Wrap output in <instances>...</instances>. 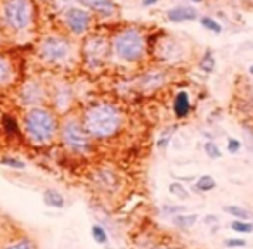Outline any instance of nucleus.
Listing matches in <instances>:
<instances>
[{
    "instance_id": "1",
    "label": "nucleus",
    "mask_w": 253,
    "mask_h": 249,
    "mask_svg": "<svg viewBox=\"0 0 253 249\" xmlns=\"http://www.w3.org/2000/svg\"><path fill=\"white\" fill-rule=\"evenodd\" d=\"M84 124L96 139H109L122 126V114L113 104H97L87 111Z\"/></svg>"
},
{
    "instance_id": "2",
    "label": "nucleus",
    "mask_w": 253,
    "mask_h": 249,
    "mask_svg": "<svg viewBox=\"0 0 253 249\" xmlns=\"http://www.w3.org/2000/svg\"><path fill=\"white\" fill-rule=\"evenodd\" d=\"M24 128L30 139L37 144H49L56 133V120L47 109H31L24 116Z\"/></svg>"
},
{
    "instance_id": "3",
    "label": "nucleus",
    "mask_w": 253,
    "mask_h": 249,
    "mask_svg": "<svg viewBox=\"0 0 253 249\" xmlns=\"http://www.w3.org/2000/svg\"><path fill=\"white\" fill-rule=\"evenodd\" d=\"M113 49L120 59L139 61L144 54V37L134 28L122 30L113 38Z\"/></svg>"
},
{
    "instance_id": "4",
    "label": "nucleus",
    "mask_w": 253,
    "mask_h": 249,
    "mask_svg": "<svg viewBox=\"0 0 253 249\" xmlns=\"http://www.w3.org/2000/svg\"><path fill=\"white\" fill-rule=\"evenodd\" d=\"M31 2L30 0H5L4 18L5 23L16 31L26 30L31 24Z\"/></svg>"
},
{
    "instance_id": "5",
    "label": "nucleus",
    "mask_w": 253,
    "mask_h": 249,
    "mask_svg": "<svg viewBox=\"0 0 253 249\" xmlns=\"http://www.w3.org/2000/svg\"><path fill=\"white\" fill-rule=\"evenodd\" d=\"M63 140L71 151L78 152V154H88L92 149V142L90 137L87 135L82 124L77 123L75 120H69L63 126Z\"/></svg>"
},
{
    "instance_id": "6",
    "label": "nucleus",
    "mask_w": 253,
    "mask_h": 249,
    "mask_svg": "<svg viewBox=\"0 0 253 249\" xmlns=\"http://www.w3.org/2000/svg\"><path fill=\"white\" fill-rule=\"evenodd\" d=\"M71 54V43L63 37H45L40 43V56L47 61L58 62Z\"/></svg>"
},
{
    "instance_id": "7",
    "label": "nucleus",
    "mask_w": 253,
    "mask_h": 249,
    "mask_svg": "<svg viewBox=\"0 0 253 249\" xmlns=\"http://www.w3.org/2000/svg\"><path fill=\"white\" fill-rule=\"evenodd\" d=\"M66 24H68V28L75 35H82L90 26V16L84 9L71 7L66 11Z\"/></svg>"
},
{
    "instance_id": "8",
    "label": "nucleus",
    "mask_w": 253,
    "mask_h": 249,
    "mask_svg": "<svg viewBox=\"0 0 253 249\" xmlns=\"http://www.w3.org/2000/svg\"><path fill=\"white\" fill-rule=\"evenodd\" d=\"M106 54V40L103 37L90 38L85 45V56L90 62H99Z\"/></svg>"
},
{
    "instance_id": "9",
    "label": "nucleus",
    "mask_w": 253,
    "mask_h": 249,
    "mask_svg": "<svg viewBox=\"0 0 253 249\" xmlns=\"http://www.w3.org/2000/svg\"><path fill=\"white\" fill-rule=\"evenodd\" d=\"M167 18L172 23H184V21H194L198 18V11L191 5H177L167 12Z\"/></svg>"
},
{
    "instance_id": "10",
    "label": "nucleus",
    "mask_w": 253,
    "mask_h": 249,
    "mask_svg": "<svg viewBox=\"0 0 253 249\" xmlns=\"http://www.w3.org/2000/svg\"><path fill=\"white\" fill-rule=\"evenodd\" d=\"M82 5L92 9V11L99 12L103 16H111L115 12V4L113 0H78Z\"/></svg>"
},
{
    "instance_id": "11",
    "label": "nucleus",
    "mask_w": 253,
    "mask_h": 249,
    "mask_svg": "<svg viewBox=\"0 0 253 249\" xmlns=\"http://www.w3.org/2000/svg\"><path fill=\"white\" fill-rule=\"evenodd\" d=\"M191 111V102H189V95L188 92H179L175 95V101H173V113L177 118H186Z\"/></svg>"
},
{
    "instance_id": "12",
    "label": "nucleus",
    "mask_w": 253,
    "mask_h": 249,
    "mask_svg": "<svg viewBox=\"0 0 253 249\" xmlns=\"http://www.w3.org/2000/svg\"><path fill=\"white\" fill-rule=\"evenodd\" d=\"M43 203L50 208H63L64 206V196L56 189H47L43 192Z\"/></svg>"
},
{
    "instance_id": "13",
    "label": "nucleus",
    "mask_w": 253,
    "mask_h": 249,
    "mask_svg": "<svg viewBox=\"0 0 253 249\" xmlns=\"http://www.w3.org/2000/svg\"><path fill=\"white\" fill-rule=\"evenodd\" d=\"M215 187H217L215 178L210 177V175H203V177H200L196 180L194 190H198V192H210V190H213Z\"/></svg>"
},
{
    "instance_id": "14",
    "label": "nucleus",
    "mask_w": 253,
    "mask_h": 249,
    "mask_svg": "<svg viewBox=\"0 0 253 249\" xmlns=\"http://www.w3.org/2000/svg\"><path fill=\"white\" fill-rule=\"evenodd\" d=\"M12 78V68L4 56H0V85H5Z\"/></svg>"
},
{
    "instance_id": "15",
    "label": "nucleus",
    "mask_w": 253,
    "mask_h": 249,
    "mask_svg": "<svg viewBox=\"0 0 253 249\" xmlns=\"http://www.w3.org/2000/svg\"><path fill=\"white\" fill-rule=\"evenodd\" d=\"M198 222V215H177L175 218H173V223H175L177 227H180V228H191L194 223Z\"/></svg>"
},
{
    "instance_id": "16",
    "label": "nucleus",
    "mask_w": 253,
    "mask_h": 249,
    "mask_svg": "<svg viewBox=\"0 0 253 249\" xmlns=\"http://www.w3.org/2000/svg\"><path fill=\"white\" fill-rule=\"evenodd\" d=\"M224 209H226V213H229V215L236 216V220H253V215L250 211H246L245 208H239V206H224Z\"/></svg>"
},
{
    "instance_id": "17",
    "label": "nucleus",
    "mask_w": 253,
    "mask_h": 249,
    "mask_svg": "<svg viewBox=\"0 0 253 249\" xmlns=\"http://www.w3.org/2000/svg\"><path fill=\"white\" fill-rule=\"evenodd\" d=\"M231 230L238 232V234H252L253 225L246 222V220H234V222L231 223Z\"/></svg>"
},
{
    "instance_id": "18",
    "label": "nucleus",
    "mask_w": 253,
    "mask_h": 249,
    "mask_svg": "<svg viewBox=\"0 0 253 249\" xmlns=\"http://www.w3.org/2000/svg\"><path fill=\"white\" fill-rule=\"evenodd\" d=\"M92 237H94V241L97 242V244H106L107 242V232L104 230V227L103 225H99V223H96V225H92Z\"/></svg>"
},
{
    "instance_id": "19",
    "label": "nucleus",
    "mask_w": 253,
    "mask_h": 249,
    "mask_svg": "<svg viewBox=\"0 0 253 249\" xmlns=\"http://www.w3.org/2000/svg\"><path fill=\"white\" fill-rule=\"evenodd\" d=\"M200 68H201V71H205V73H211L215 69V57L210 50L205 52L203 59H201V62H200Z\"/></svg>"
},
{
    "instance_id": "20",
    "label": "nucleus",
    "mask_w": 253,
    "mask_h": 249,
    "mask_svg": "<svg viewBox=\"0 0 253 249\" xmlns=\"http://www.w3.org/2000/svg\"><path fill=\"white\" fill-rule=\"evenodd\" d=\"M169 190H170V194H172V196L179 197V199H188V197H189V192L186 190V187L180 184V182H172V184H170V187H169Z\"/></svg>"
},
{
    "instance_id": "21",
    "label": "nucleus",
    "mask_w": 253,
    "mask_h": 249,
    "mask_svg": "<svg viewBox=\"0 0 253 249\" xmlns=\"http://www.w3.org/2000/svg\"><path fill=\"white\" fill-rule=\"evenodd\" d=\"M201 24H203V28H207V30L213 31V33H220L222 31V26H220L215 19L208 18V16H205V18H201Z\"/></svg>"
},
{
    "instance_id": "22",
    "label": "nucleus",
    "mask_w": 253,
    "mask_h": 249,
    "mask_svg": "<svg viewBox=\"0 0 253 249\" xmlns=\"http://www.w3.org/2000/svg\"><path fill=\"white\" fill-rule=\"evenodd\" d=\"M205 152H207V156L210 159H219L220 156H222V152H220V149L217 147V144L215 142H207L205 144Z\"/></svg>"
},
{
    "instance_id": "23",
    "label": "nucleus",
    "mask_w": 253,
    "mask_h": 249,
    "mask_svg": "<svg viewBox=\"0 0 253 249\" xmlns=\"http://www.w3.org/2000/svg\"><path fill=\"white\" fill-rule=\"evenodd\" d=\"M4 130L7 133H16L18 132V123L12 116H4Z\"/></svg>"
},
{
    "instance_id": "24",
    "label": "nucleus",
    "mask_w": 253,
    "mask_h": 249,
    "mask_svg": "<svg viewBox=\"0 0 253 249\" xmlns=\"http://www.w3.org/2000/svg\"><path fill=\"white\" fill-rule=\"evenodd\" d=\"M2 163L7 165V166H12V168H16V170H24V168H26V165L18 158H4L2 159Z\"/></svg>"
},
{
    "instance_id": "25",
    "label": "nucleus",
    "mask_w": 253,
    "mask_h": 249,
    "mask_svg": "<svg viewBox=\"0 0 253 249\" xmlns=\"http://www.w3.org/2000/svg\"><path fill=\"white\" fill-rule=\"evenodd\" d=\"M224 246H226V248H245L246 241L245 239H238V237L226 239V241H224Z\"/></svg>"
},
{
    "instance_id": "26",
    "label": "nucleus",
    "mask_w": 253,
    "mask_h": 249,
    "mask_svg": "<svg viewBox=\"0 0 253 249\" xmlns=\"http://www.w3.org/2000/svg\"><path fill=\"white\" fill-rule=\"evenodd\" d=\"M173 130H175V128H173V126H172V128H170V130H165V133H163V135L160 137V140H158V144H156L158 147L163 149V147H165V145H167V144L170 142V137H172Z\"/></svg>"
},
{
    "instance_id": "27",
    "label": "nucleus",
    "mask_w": 253,
    "mask_h": 249,
    "mask_svg": "<svg viewBox=\"0 0 253 249\" xmlns=\"http://www.w3.org/2000/svg\"><path fill=\"white\" fill-rule=\"evenodd\" d=\"M241 149V142L238 139H229L227 140V151L231 154H238V151Z\"/></svg>"
},
{
    "instance_id": "28",
    "label": "nucleus",
    "mask_w": 253,
    "mask_h": 249,
    "mask_svg": "<svg viewBox=\"0 0 253 249\" xmlns=\"http://www.w3.org/2000/svg\"><path fill=\"white\" fill-rule=\"evenodd\" d=\"M5 249H33V244H31L28 239H23V241L20 242H14V244L7 246Z\"/></svg>"
},
{
    "instance_id": "29",
    "label": "nucleus",
    "mask_w": 253,
    "mask_h": 249,
    "mask_svg": "<svg viewBox=\"0 0 253 249\" xmlns=\"http://www.w3.org/2000/svg\"><path fill=\"white\" fill-rule=\"evenodd\" d=\"M186 208L184 206H169L165 208V215H180V213H184Z\"/></svg>"
},
{
    "instance_id": "30",
    "label": "nucleus",
    "mask_w": 253,
    "mask_h": 249,
    "mask_svg": "<svg viewBox=\"0 0 253 249\" xmlns=\"http://www.w3.org/2000/svg\"><path fill=\"white\" fill-rule=\"evenodd\" d=\"M246 137H248V149L250 151H253V132H250V130H245Z\"/></svg>"
},
{
    "instance_id": "31",
    "label": "nucleus",
    "mask_w": 253,
    "mask_h": 249,
    "mask_svg": "<svg viewBox=\"0 0 253 249\" xmlns=\"http://www.w3.org/2000/svg\"><path fill=\"white\" fill-rule=\"evenodd\" d=\"M215 222H219V218H217V216H205V223H207V225H211V223H215Z\"/></svg>"
},
{
    "instance_id": "32",
    "label": "nucleus",
    "mask_w": 253,
    "mask_h": 249,
    "mask_svg": "<svg viewBox=\"0 0 253 249\" xmlns=\"http://www.w3.org/2000/svg\"><path fill=\"white\" fill-rule=\"evenodd\" d=\"M141 4L144 5V7H151V5L158 4V0H141Z\"/></svg>"
},
{
    "instance_id": "33",
    "label": "nucleus",
    "mask_w": 253,
    "mask_h": 249,
    "mask_svg": "<svg viewBox=\"0 0 253 249\" xmlns=\"http://www.w3.org/2000/svg\"><path fill=\"white\" fill-rule=\"evenodd\" d=\"M248 71H250V75H253V64H252V66H250V68H248Z\"/></svg>"
},
{
    "instance_id": "34",
    "label": "nucleus",
    "mask_w": 253,
    "mask_h": 249,
    "mask_svg": "<svg viewBox=\"0 0 253 249\" xmlns=\"http://www.w3.org/2000/svg\"><path fill=\"white\" fill-rule=\"evenodd\" d=\"M191 2H194V4H200V2H203V0H191Z\"/></svg>"
},
{
    "instance_id": "35",
    "label": "nucleus",
    "mask_w": 253,
    "mask_h": 249,
    "mask_svg": "<svg viewBox=\"0 0 253 249\" xmlns=\"http://www.w3.org/2000/svg\"><path fill=\"white\" fill-rule=\"evenodd\" d=\"M154 249H170V248H154Z\"/></svg>"
}]
</instances>
